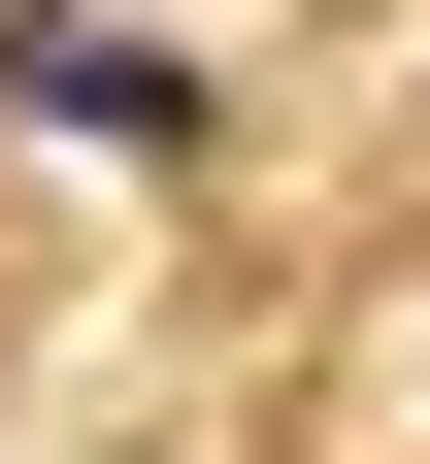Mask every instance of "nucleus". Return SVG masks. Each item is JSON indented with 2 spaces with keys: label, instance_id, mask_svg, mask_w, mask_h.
<instances>
[{
  "label": "nucleus",
  "instance_id": "1",
  "mask_svg": "<svg viewBox=\"0 0 430 464\" xmlns=\"http://www.w3.org/2000/svg\"><path fill=\"white\" fill-rule=\"evenodd\" d=\"M0 100H33V133H100V166L199 133V67H166V34H100V0H33V34H0Z\"/></svg>",
  "mask_w": 430,
  "mask_h": 464
}]
</instances>
